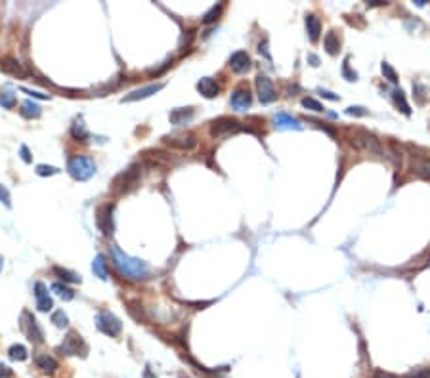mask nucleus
<instances>
[{"label": "nucleus", "mask_w": 430, "mask_h": 378, "mask_svg": "<svg viewBox=\"0 0 430 378\" xmlns=\"http://www.w3.org/2000/svg\"><path fill=\"white\" fill-rule=\"evenodd\" d=\"M165 86L163 82H157V84H149V86L145 88H138V90H134V92H130L129 96H125L123 98V103L127 102H136V100H143V98H149V96H153L155 92H159L161 88Z\"/></svg>", "instance_id": "14"}, {"label": "nucleus", "mask_w": 430, "mask_h": 378, "mask_svg": "<svg viewBox=\"0 0 430 378\" xmlns=\"http://www.w3.org/2000/svg\"><path fill=\"white\" fill-rule=\"evenodd\" d=\"M310 61H312V65H319V59H317V56H310Z\"/></svg>", "instance_id": "49"}, {"label": "nucleus", "mask_w": 430, "mask_h": 378, "mask_svg": "<svg viewBox=\"0 0 430 378\" xmlns=\"http://www.w3.org/2000/svg\"><path fill=\"white\" fill-rule=\"evenodd\" d=\"M197 90H199L205 98H215V96H218V84H216L215 78H211V76L201 78L199 82H197Z\"/></svg>", "instance_id": "18"}, {"label": "nucleus", "mask_w": 430, "mask_h": 378, "mask_svg": "<svg viewBox=\"0 0 430 378\" xmlns=\"http://www.w3.org/2000/svg\"><path fill=\"white\" fill-rule=\"evenodd\" d=\"M251 102H253V98H251V92L247 88H237L231 94V105L237 111H247L251 107Z\"/></svg>", "instance_id": "12"}, {"label": "nucleus", "mask_w": 430, "mask_h": 378, "mask_svg": "<svg viewBox=\"0 0 430 378\" xmlns=\"http://www.w3.org/2000/svg\"><path fill=\"white\" fill-rule=\"evenodd\" d=\"M8 355H10V359H14V361H25L29 357V351L25 346L14 344V346H10V349H8Z\"/></svg>", "instance_id": "26"}, {"label": "nucleus", "mask_w": 430, "mask_h": 378, "mask_svg": "<svg viewBox=\"0 0 430 378\" xmlns=\"http://www.w3.org/2000/svg\"><path fill=\"white\" fill-rule=\"evenodd\" d=\"M67 170H69L71 178L79 180V182H86V180H90V178L94 176V172H96V162H94V159H90V157L77 155V157H73V159L67 162Z\"/></svg>", "instance_id": "2"}, {"label": "nucleus", "mask_w": 430, "mask_h": 378, "mask_svg": "<svg viewBox=\"0 0 430 378\" xmlns=\"http://www.w3.org/2000/svg\"><path fill=\"white\" fill-rule=\"evenodd\" d=\"M35 296H37V300H39V298H44V296H48V291H46L44 283H37V285H35Z\"/></svg>", "instance_id": "37"}, {"label": "nucleus", "mask_w": 430, "mask_h": 378, "mask_svg": "<svg viewBox=\"0 0 430 378\" xmlns=\"http://www.w3.org/2000/svg\"><path fill=\"white\" fill-rule=\"evenodd\" d=\"M138 182H140V166H130L129 170H125L123 174H119L115 178L111 191L117 193V195H123L132 188H136Z\"/></svg>", "instance_id": "3"}, {"label": "nucleus", "mask_w": 430, "mask_h": 378, "mask_svg": "<svg viewBox=\"0 0 430 378\" xmlns=\"http://www.w3.org/2000/svg\"><path fill=\"white\" fill-rule=\"evenodd\" d=\"M71 136L75 138V140H81V142H85L86 138H88V130H86V126H85V122H83V118H77V120L73 122Z\"/></svg>", "instance_id": "25"}, {"label": "nucleus", "mask_w": 430, "mask_h": 378, "mask_svg": "<svg viewBox=\"0 0 430 378\" xmlns=\"http://www.w3.org/2000/svg\"><path fill=\"white\" fill-rule=\"evenodd\" d=\"M222 10H224V4H216V6H213V8L205 14L203 21H205V23H213V21H216V19L220 17V14H222Z\"/></svg>", "instance_id": "30"}, {"label": "nucleus", "mask_w": 430, "mask_h": 378, "mask_svg": "<svg viewBox=\"0 0 430 378\" xmlns=\"http://www.w3.org/2000/svg\"><path fill=\"white\" fill-rule=\"evenodd\" d=\"M381 69H383V75L387 76L390 82H398V75H396V71L392 69V65L390 63H387V61H383V65H381Z\"/></svg>", "instance_id": "33"}, {"label": "nucleus", "mask_w": 430, "mask_h": 378, "mask_svg": "<svg viewBox=\"0 0 430 378\" xmlns=\"http://www.w3.org/2000/svg\"><path fill=\"white\" fill-rule=\"evenodd\" d=\"M0 105L6 107V109H12L15 105V96L8 90H4V92L0 90Z\"/></svg>", "instance_id": "31"}, {"label": "nucleus", "mask_w": 430, "mask_h": 378, "mask_svg": "<svg viewBox=\"0 0 430 378\" xmlns=\"http://www.w3.org/2000/svg\"><path fill=\"white\" fill-rule=\"evenodd\" d=\"M143 378H155L153 375H151V369H149V367H147V369L143 371Z\"/></svg>", "instance_id": "48"}, {"label": "nucleus", "mask_w": 430, "mask_h": 378, "mask_svg": "<svg viewBox=\"0 0 430 378\" xmlns=\"http://www.w3.org/2000/svg\"><path fill=\"white\" fill-rule=\"evenodd\" d=\"M52 323L59 327V329H63V327H67L69 325V319H67V315L63 313V309H57L54 311V315H52Z\"/></svg>", "instance_id": "32"}, {"label": "nucleus", "mask_w": 430, "mask_h": 378, "mask_svg": "<svg viewBox=\"0 0 430 378\" xmlns=\"http://www.w3.org/2000/svg\"><path fill=\"white\" fill-rule=\"evenodd\" d=\"M96 325L103 335L107 336H119L121 335V329H123V323L119 317H115L111 311H100L98 317H96Z\"/></svg>", "instance_id": "4"}, {"label": "nucleus", "mask_w": 430, "mask_h": 378, "mask_svg": "<svg viewBox=\"0 0 430 378\" xmlns=\"http://www.w3.org/2000/svg\"><path fill=\"white\" fill-rule=\"evenodd\" d=\"M411 168L417 176L421 178H430V160L429 159H421V157H413L411 160Z\"/></svg>", "instance_id": "20"}, {"label": "nucleus", "mask_w": 430, "mask_h": 378, "mask_svg": "<svg viewBox=\"0 0 430 378\" xmlns=\"http://www.w3.org/2000/svg\"><path fill=\"white\" fill-rule=\"evenodd\" d=\"M52 291L56 292L61 300H65V302H69V300L75 298V292H73L67 285H61V283H54V285H52Z\"/></svg>", "instance_id": "27"}, {"label": "nucleus", "mask_w": 430, "mask_h": 378, "mask_svg": "<svg viewBox=\"0 0 430 378\" xmlns=\"http://www.w3.org/2000/svg\"><path fill=\"white\" fill-rule=\"evenodd\" d=\"M35 363H37V367H39L43 373H48V375H54L57 369H59V363H57L52 355H48V353L37 355V357H35Z\"/></svg>", "instance_id": "16"}, {"label": "nucleus", "mask_w": 430, "mask_h": 378, "mask_svg": "<svg viewBox=\"0 0 430 378\" xmlns=\"http://www.w3.org/2000/svg\"><path fill=\"white\" fill-rule=\"evenodd\" d=\"M325 50H327V54L331 56H337L339 54V50H341V40H339V37H337V33L335 31H329L327 35H325Z\"/></svg>", "instance_id": "22"}, {"label": "nucleus", "mask_w": 430, "mask_h": 378, "mask_svg": "<svg viewBox=\"0 0 430 378\" xmlns=\"http://www.w3.org/2000/svg\"><path fill=\"white\" fill-rule=\"evenodd\" d=\"M405 378H430V371H417V373L407 375Z\"/></svg>", "instance_id": "40"}, {"label": "nucleus", "mask_w": 430, "mask_h": 378, "mask_svg": "<svg viewBox=\"0 0 430 378\" xmlns=\"http://www.w3.org/2000/svg\"><path fill=\"white\" fill-rule=\"evenodd\" d=\"M373 378H398V377H394V375H390V373H375V377Z\"/></svg>", "instance_id": "45"}, {"label": "nucleus", "mask_w": 430, "mask_h": 378, "mask_svg": "<svg viewBox=\"0 0 430 378\" xmlns=\"http://www.w3.org/2000/svg\"><path fill=\"white\" fill-rule=\"evenodd\" d=\"M394 103H396V107L400 109L403 115H411L409 103L405 102V96H403V92H401V90H396V92H394Z\"/></svg>", "instance_id": "28"}, {"label": "nucleus", "mask_w": 430, "mask_h": 378, "mask_svg": "<svg viewBox=\"0 0 430 378\" xmlns=\"http://www.w3.org/2000/svg\"><path fill=\"white\" fill-rule=\"evenodd\" d=\"M21 115L27 116V118H39L41 116V107L35 102L27 100V102L21 103Z\"/></svg>", "instance_id": "24"}, {"label": "nucleus", "mask_w": 430, "mask_h": 378, "mask_svg": "<svg viewBox=\"0 0 430 378\" xmlns=\"http://www.w3.org/2000/svg\"><path fill=\"white\" fill-rule=\"evenodd\" d=\"M0 269H2V258H0Z\"/></svg>", "instance_id": "50"}, {"label": "nucleus", "mask_w": 430, "mask_h": 378, "mask_svg": "<svg viewBox=\"0 0 430 378\" xmlns=\"http://www.w3.org/2000/svg\"><path fill=\"white\" fill-rule=\"evenodd\" d=\"M96 226L103 235L113 233V204H101L96 210Z\"/></svg>", "instance_id": "7"}, {"label": "nucleus", "mask_w": 430, "mask_h": 378, "mask_svg": "<svg viewBox=\"0 0 430 378\" xmlns=\"http://www.w3.org/2000/svg\"><path fill=\"white\" fill-rule=\"evenodd\" d=\"M239 130V122L235 118H229V116H222L213 122L211 126V134L213 136H224V134H229V132H237Z\"/></svg>", "instance_id": "10"}, {"label": "nucleus", "mask_w": 430, "mask_h": 378, "mask_svg": "<svg viewBox=\"0 0 430 378\" xmlns=\"http://www.w3.org/2000/svg\"><path fill=\"white\" fill-rule=\"evenodd\" d=\"M0 201L6 204V206H10V195H8V189L4 188V186H0Z\"/></svg>", "instance_id": "39"}, {"label": "nucleus", "mask_w": 430, "mask_h": 378, "mask_svg": "<svg viewBox=\"0 0 430 378\" xmlns=\"http://www.w3.org/2000/svg\"><path fill=\"white\" fill-rule=\"evenodd\" d=\"M321 96H323V98H327V100H333V102H335V100H339V96H335V94H331V92H325V90H321Z\"/></svg>", "instance_id": "46"}, {"label": "nucleus", "mask_w": 430, "mask_h": 378, "mask_svg": "<svg viewBox=\"0 0 430 378\" xmlns=\"http://www.w3.org/2000/svg\"><path fill=\"white\" fill-rule=\"evenodd\" d=\"M273 122H275V128L279 130H302L301 120L289 113H277L273 116Z\"/></svg>", "instance_id": "11"}, {"label": "nucleus", "mask_w": 430, "mask_h": 378, "mask_svg": "<svg viewBox=\"0 0 430 378\" xmlns=\"http://www.w3.org/2000/svg\"><path fill=\"white\" fill-rule=\"evenodd\" d=\"M113 254V262L117 265V269L121 271V275H125L130 281H142L149 273V265L138 258H132L129 254H125L119 247L111 248Z\"/></svg>", "instance_id": "1"}, {"label": "nucleus", "mask_w": 430, "mask_h": 378, "mask_svg": "<svg viewBox=\"0 0 430 378\" xmlns=\"http://www.w3.org/2000/svg\"><path fill=\"white\" fill-rule=\"evenodd\" d=\"M302 105H304L306 109L317 111V113H319V111H323V105H321L319 102H315L314 98H304V100H302Z\"/></svg>", "instance_id": "34"}, {"label": "nucleus", "mask_w": 430, "mask_h": 378, "mask_svg": "<svg viewBox=\"0 0 430 378\" xmlns=\"http://www.w3.org/2000/svg\"><path fill=\"white\" fill-rule=\"evenodd\" d=\"M346 113H348V115H365L363 107H348Z\"/></svg>", "instance_id": "43"}, {"label": "nucleus", "mask_w": 430, "mask_h": 378, "mask_svg": "<svg viewBox=\"0 0 430 378\" xmlns=\"http://www.w3.org/2000/svg\"><path fill=\"white\" fill-rule=\"evenodd\" d=\"M229 65H231V69H233L235 73H247V71L251 69V58H249L247 52L239 50V52H235V54L229 58Z\"/></svg>", "instance_id": "13"}, {"label": "nucleus", "mask_w": 430, "mask_h": 378, "mask_svg": "<svg viewBox=\"0 0 430 378\" xmlns=\"http://www.w3.org/2000/svg\"><path fill=\"white\" fill-rule=\"evenodd\" d=\"M354 146L359 147V149H363V151H369L373 155H383L381 142H379L373 134H369V132H363V130L356 132V136H354Z\"/></svg>", "instance_id": "5"}, {"label": "nucleus", "mask_w": 430, "mask_h": 378, "mask_svg": "<svg viewBox=\"0 0 430 378\" xmlns=\"http://www.w3.org/2000/svg\"><path fill=\"white\" fill-rule=\"evenodd\" d=\"M165 144H169L171 147H176V149H193L197 140L195 136L191 134H184V136H176V138H165Z\"/></svg>", "instance_id": "15"}, {"label": "nucleus", "mask_w": 430, "mask_h": 378, "mask_svg": "<svg viewBox=\"0 0 430 378\" xmlns=\"http://www.w3.org/2000/svg\"><path fill=\"white\" fill-rule=\"evenodd\" d=\"M54 273L59 275L63 281H69V283H81V277L77 273H73L69 269H63V267H54Z\"/></svg>", "instance_id": "29"}, {"label": "nucleus", "mask_w": 430, "mask_h": 378, "mask_svg": "<svg viewBox=\"0 0 430 378\" xmlns=\"http://www.w3.org/2000/svg\"><path fill=\"white\" fill-rule=\"evenodd\" d=\"M92 271L100 277L101 281L107 279V262H105V258H103L101 254H98V256L94 258V262H92Z\"/></svg>", "instance_id": "23"}, {"label": "nucleus", "mask_w": 430, "mask_h": 378, "mask_svg": "<svg viewBox=\"0 0 430 378\" xmlns=\"http://www.w3.org/2000/svg\"><path fill=\"white\" fill-rule=\"evenodd\" d=\"M257 94L258 100L262 103H272L277 100V90H275L273 82L266 75H258L257 76Z\"/></svg>", "instance_id": "6"}, {"label": "nucleus", "mask_w": 430, "mask_h": 378, "mask_svg": "<svg viewBox=\"0 0 430 378\" xmlns=\"http://www.w3.org/2000/svg\"><path fill=\"white\" fill-rule=\"evenodd\" d=\"M23 331L27 333L29 336V340L31 342H35V344H43V340H44V333H43V329L39 327V323H37V319L31 315V313H23Z\"/></svg>", "instance_id": "8"}, {"label": "nucleus", "mask_w": 430, "mask_h": 378, "mask_svg": "<svg viewBox=\"0 0 430 378\" xmlns=\"http://www.w3.org/2000/svg\"><path fill=\"white\" fill-rule=\"evenodd\" d=\"M0 69L4 71V73H8V75H14V76H19V78H23L25 76V69L21 67V63H17L15 59L12 58H6V59H2L0 61Z\"/></svg>", "instance_id": "17"}, {"label": "nucleus", "mask_w": 430, "mask_h": 378, "mask_svg": "<svg viewBox=\"0 0 430 378\" xmlns=\"http://www.w3.org/2000/svg\"><path fill=\"white\" fill-rule=\"evenodd\" d=\"M258 52H260V54H264V56H266V59H272V58H270V54H268V44H266V42L258 44Z\"/></svg>", "instance_id": "44"}, {"label": "nucleus", "mask_w": 430, "mask_h": 378, "mask_svg": "<svg viewBox=\"0 0 430 378\" xmlns=\"http://www.w3.org/2000/svg\"><path fill=\"white\" fill-rule=\"evenodd\" d=\"M12 369H8L6 365H0V378H12Z\"/></svg>", "instance_id": "41"}, {"label": "nucleus", "mask_w": 430, "mask_h": 378, "mask_svg": "<svg viewBox=\"0 0 430 378\" xmlns=\"http://www.w3.org/2000/svg\"><path fill=\"white\" fill-rule=\"evenodd\" d=\"M59 349L65 353V355H85V351H86V346H85V342H83V338L79 335H75V333H71V335L67 336L65 340H63V344L59 346Z\"/></svg>", "instance_id": "9"}, {"label": "nucleus", "mask_w": 430, "mask_h": 378, "mask_svg": "<svg viewBox=\"0 0 430 378\" xmlns=\"http://www.w3.org/2000/svg\"><path fill=\"white\" fill-rule=\"evenodd\" d=\"M52 298L50 296H44V298H39V302H37V307L41 309V311H50L52 309Z\"/></svg>", "instance_id": "36"}, {"label": "nucleus", "mask_w": 430, "mask_h": 378, "mask_svg": "<svg viewBox=\"0 0 430 378\" xmlns=\"http://www.w3.org/2000/svg\"><path fill=\"white\" fill-rule=\"evenodd\" d=\"M191 116H193V109H191V107L174 109V111L171 113V122L172 124H186Z\"/></svg>", "instance_id": "21"}, {"label": "nucleus", "mask_w": 430, "mask_h": 378, "mask_svg": "<svg viewBox=\"0 0 430 378\" xmlns=\"http://www.w3.org/2000/svg\"><path fill=\"white\" fill-rule=\"evenodd\" d=\"M21 157H23V160H25V162H29V160H31V157H29V149L25 146H21Z\"/></svg>", "instance_id": "47"}, {"label": "nucleus", "mask_w": 430, "mask_h": 378, "mask_svg": "<svg viewBox=\"0 0 430 378\" xmlns=\"http://www.w3.org/2000/svg\"><path fill=\"white\" fill-rule=\"evenodd\" d=\"M23 92L29 94V96H33V98H39V100H48L50 96H46V94H39V92H33V90H27V88H23Z\"/></svg>", "instance_id": "42"}, {"label": "nucleus", "mask_w": 430, "mask_h": 378, "mask_svg": "<svg viewBox=\"0 0 430 378\" xmlns=\"http://www.w3.org/2000/svg\"><path fill=\"white\" fill-rule=\"evenodd\" d=\"M343 73H344V76H346L348 80H356V76H358V75H356V73H352V71H350V65H348V59L344 61Z\"/></svg>", "instance_id": "38"}, {"label": "nucleus", "mask_w": 430, "mask_h": 378, "mask_svg": "<svg viewBox=\"0 0 430 378\" xmlns=\"http://www.w3.org/2000/svg\"><path fill=\"white\" fill-rule=\"evenodd\" d=\"M306 31H308L310 40L315 42V40L319 38V33H321V21H319V17H315L314 14L306 15Z\"/></svg>", "instance_id": "19"}, {"label": "nucleus", "mask_w": 430, "mask_h": 378, "mask_svg": "<svg viewBox=\"0 0 430 378\" xmlns=\"http://www.w3.org/2000/svg\"><path fill=\"white\" fill-rule=\"evenodd\" d=\"M59 170H57L56 166H46V164H39L37 166V174L39 176H54L57 174Z\"/></svg>", "instance_id": "35"}]
</instances>
